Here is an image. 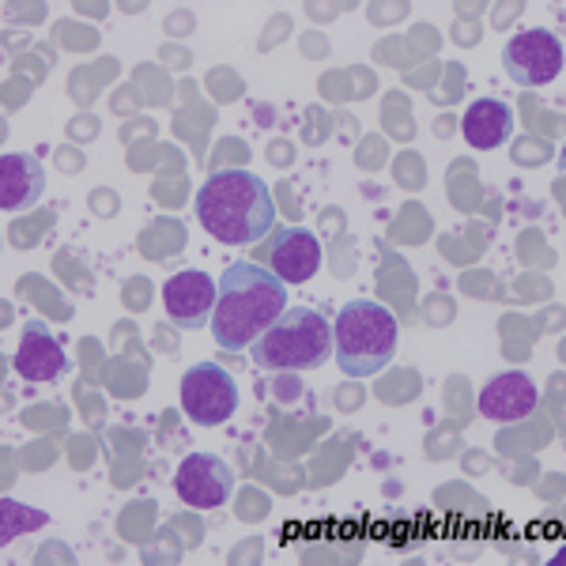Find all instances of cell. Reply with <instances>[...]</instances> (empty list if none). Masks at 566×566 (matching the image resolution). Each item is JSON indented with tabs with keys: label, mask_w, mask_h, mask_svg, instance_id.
<instances>
[{
	"label": "cell",
	"mask_w": 566,
	"mask_h": 566,
	"mask_svg": "<svg viewBox=\"0 0 566 566\" xmlns=\"http://www.w3.org/2000/svg\"><path fill=\"white\" fill-rule=\"evenodd\" d=\"M212 336L219 348L245 352L287 310V283L258 261H234L216 283Z\"/></svg>",
	"instance_id": "1"
},
{
	"label": "cell",
	"mask_w": 566,
	"mask_h": 566,
	"mask_svg": "<svg viewBox=\"0 0 566 566\" xmlns=\"http://www.w3.org/2000/svg\"><path fill=\"white\" fill-rule=\"evenodd\" d=\"M197 219L216 242L258 245L276 227V205L253 170H216L197 193Z\"/></svg>",
	"instance_id": "2"
},
{
	"label": "cell",
	"mask_w": 566,
	"mask_h": 566,
	"mask_svg": "<svg viewBox=\"0 0 566 566\" xmlns=\"http://www.w3.org/2000/svg\"><path fill=\"white\" fill-rule=\"evenodd\" d=\"M253 367L261 370H317L333 355V325L310 306H287L253 340Z\"/></svg>",
	"instance_id": "3"
},
{
	"label": "cell",
	"mask_w": 566,
	"mask_h": 566,
	"mask_svg": "<svg viewBox=\"0 0 566 566\" xmlns=\"http://www.w3.org/2000/svg\"><path fill=\"white\" fill-rule=\"evenodd\" d=\"M397 352V317L374 298H355L336 314L333 325V355L344 374L370 378Z\"/></svg>",
	"instance_id": "4"
},
{
	"label": "cell",
	"mask_w": 566,
	"mask_h": 566,
	"mask_svg": "<svg viewBox=\"0 0 566 566\" xmlns=\"http://www.w3.org/2000/svg\"><path fill=\"white\" fill-rule=\"evenodd\" d=\"M181 412L197 427H223L239 412V386L219 363H197L181 374Z\"/></svg>",
	"instance_id": "5"
},
{
	"label": "cell",
	"mask_w": 566,
	"mask_h": 566,
	"mask_svg": "<svg viewBox=\"0 0 566 566\" xmlns=\"http://www.w3.org/2000/svg\"><path fill=\"white\" fill-rule=\"evenodd\" d=\"M566 53L563 42L555 39L547 27H528V31H517L514 39L502 50V72L514 80L517 87H544L555 84L563 76Z\"/></svg>",
	"instance_id": "6"
},
{
	"label": "cell",
	"mask_w": 566,
	"mask_h": 566,
	"mask_svg": "<svg viewBox=\"0 0 566 566\" xmlns=\"http://www.w3.org/2000/svg\"><path fill=\"white\" fill-rule=\"evenodd\" d=\"M258 264L283 283H310L322 269V245L310 227H272L258 250Z\"/></svg>",
	"instance_id": "7"
},
{
	"label": "cell",
	"mask_w": 566,
	"mask_h": 566,
	"mask_svg": "<svg viewBox=\"0 0 566 566\" xmlns=\"http://www.w3.org/2000/svg\"><path fill=\"white\" fill-rule=\"evenodd\" d=\"M175 491L193 510H219L234 491V472L216 453H189L175 472Z\"/></svg>",
	"instance_id": "8"
},
{
	"label": "cell",
	"mask_w": 566,
	"mask_h": 566,
	"mask_svg": "<svg viewBox=\"0 0 566 566\" xmlns=\"http://www.w3.org/2000/svg\"><path fill=\"white\" fill-rule=\"evenodd\" d=\"M216 283L212 276H205L200 269H186L178 276L167 280L163 287V306H167V317L178 328H200L212 317L216 310Z\"/></svg>",
	"instance_id": "9"
},
{
	"label": "cell",
	"mask_w": 566,
	"mask_h": 566,
	"mask_svg": "<svg viewBox=\"0 0 566 566\" xmlns=\"http://www.w3.org/2000/svg\"><path fill=\"white\" fill-rule=\"evenodd\" d=\"M536 405H541V389L525 370H502L480 392V416L495 423H517L533 416Z\"/></svg>",
	"instance_id": "10"
},
{
	"label": "cell",
	"mask_w": 566,
	"mask_h": 566,
	"mask_svg": "<svg viewBox=\"0 0 566 566\" xmlns=\"http://www.w3.org/2000/svg\"><path fill=\"white\" fill-rule=\"evenodd\" d=\"M69 370L65 348L45 333L42 322L23 325L20 348H15V374L27 381H57Z\"/></svg>",
	"instance_id": "11"
},
{
	"label": "cell",
	"mask_w": 566,
	"mask_h": 566,
	"mask_svg": "<svg viewBox=\"0 0 566 566\" xmlns=\"http://www.w3.org/2000/svg\"><path fill=\"white\" fill-rule=\"evenodd\" d=\"M45 189V170L34 155L23 151H8L0 155V208L8 216L27 212Z\"/></svg>",
	"instance_id": "12"
},
{
	"label": "cell",
	"mask_w": 566,
	"mask_h": 566,
	"mask_svg": "<svg viewBox=\"0 0 566 566\" xmlns=\"http://www.w3.org/2000/svg\"><path fill=\"white\" fill-rule=\"evenodd\" d=\"M514 133V109L499 98H476L464 109V140L476 151H495Z\"/></svg>",
	"instance_id": "13"
},
{
	"label": "cell",
	"mask_w": 566,
	"mask_h": 566,
	"mask_svg": "<svg viewBox=\"0 0 566 566\" xmlns=\"http://www.w3.org/2000/svg\"><path fill=\"white\" fill-rule=\"evenodd\" d=\"M0 514H4V528H0V541H12V536L20 533H31V528L45 525V514H39V510H27L23 502L15 499H4L0 502Z\"/></svg>",
	"instance_id": "14"
}]
</instances>
